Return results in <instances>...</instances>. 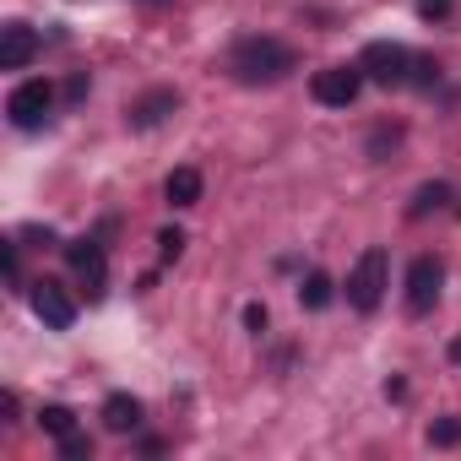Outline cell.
<instances>
[{
  "instance_id": "1",
  "label": "cell",
  "mask_w": 461,
  "mask_h": 461,
  "mask_svg": "<svg viewBox=\"0 0 461 461\" xmlns=\"http://www.w3.org/2000/svg\"><path fill=\"white\" fill-rule=\"evenodd\" d=\"M294 66H299L294 50H288L283 39H267V33H250V39H240L234 50H228V77L245 82V87H272V82H283Z\"/></svg>"
},
{
  "instance_id": "2",
  "label": "cell",
  "mask_w": 461,
  "mask_h": 461,
  "mask_svg": "<svg viewBox=\"0 0 461 461\" xmlns=\"http://www.w3.org/2000/svg\"><path fill=\"white\" fill-rule=\"evenodd\" d=\"M385 283H391V256H385L380 245H369V250L353 261V272H348V304H353L358 315L380 310V299H385Z\"/></svg>"
},
{
  "instance_id": "3",
  "label": "cell",
  "mask_w": 461,
  "mask_h": 461,
  "mask_svg": "<svg viewBox=\"0 0 461 461\" xmlns=\"http://www.w3.org/2000/svg\"><path fill=\"white\" fill-rule=\"evenodd\" d=\"M358 66H364V77H369V82H380V87H407V82H412L418 55H412L407 44L380 39V44H369V50L358 55Z\"/></svg>"
},
{
  "instance_id": "4",
  "label": "cell",
  "mask_w": 461,
  "mask_h": 461,
  "mask_svg": "<svg viewBox=\"0 0 461 461\" xmlns=\"http://www.w3.org/2000/svg\"><path fill=\"white\" fill-rule=\"evenodd\" d=\"M50 109H55V87H50L44 77L17 82V87H12V98H6V114H12V125H17V131H39V125L50 120Z\"/></svg>"
},
{
  "instance_id": "5",
  "label": "cell",
  "mask_w": 461,
  "mask_h": 461,
  "mask_svg": "<svg viewBox=\"0 0 461 461\" xmlns=\"http://www.w3.org/2000/svg\"><path fill=\"white\" fill-rule=\"evenodd\" d=\"M364 66H326V71H315L310 77V98L315 104H326V109H348L358 93H364Z\"/></svg>"
},
{
  "instance_id": "6",
  "label": "cell",
  "mask_w": 461,
  "mask_h": 461,
  "mask_svg": "<svg viewBox=\"0 0 461 461\" xmlns=\"http://www.w3.org/2000/svg\"><path fill=\"white\" fill-rule=\"evenodd\" d=\"M28 299H33V315H39L50 331H71V326H77V299H71L55 277H39V283L28 288Z\"/></svg>"
},
{
  "instance_id": "7",
  "label": "cell",
  "mask_w": 461,
  "mask_h": 461,
  "mask_svg": "<svg viewBox=\"0 0 461 461\" xmlns=\"http://www.w3.org/2000/svg\"><path fill=\"white\" fill-rule=\"evenodd\" d=\"M66 261H71V272L82 277L87 299H104V288H109V261H104V245H98V240H71V245H66Z\"/></svg>"
},
{
  "instance_id": "8",
  "label": "cell",
  "mask_w": 461,
  "mask_h": 461,
  "mask_svg": "<svg viewBox=\"0 0 461 461\" xmlns=\"http://www.w3.org/2000/svg\"><path fill=\"white\" fill-rule=\"evenodd\" d=\"M439 283H445V267H439L434 256H418V261L407 267V310H412V315H429V310L439 304Z\"/></svg>"
},
{
  "instance_id": "9",
  "label": "cell",
  "mask_w": 461,
  "mask_h": 461,
  "mask_svg": "<svg viewBox=\"0 0 461 461\" xmlns=\"http://www.w3.org/2000/svg\"><path fill=\"white\" fill-rule=\"evenodd\" d=\"M39 55V33L28 23H6L0 28V71H28Z\"/></svg>"
},
{
  "instance_id": "10",
  "label": "cell",
  "mask_w": 461,
  "mask_h": 461,
  "mask_svg": "<svg viewBox=\"0 0 461 461\" xmlns=\"http://www.w3.org/2000/svg\"><path fill=\"white\" fill-rule=\"evenodd\" d=\"M201 190H206V179H201V168H174L168 179H163V195H168V206H195L201 201Z\"/></svg>"
},
{
  "instance_id": "11",
  "label": "cell",
  "mask_w": 461,
  "mask_h": 461,
  "mask_svg": "<svg viewBox=\"0 0 461 461\" xmlns=\"http://www.w3.org/2000/svg\"><path fill=\"white\" fill-rule=\"evenodd\" d=\"M141 423V402L136 396H125V391H114L109 402H104V429H114V434H131Z\"/></svg>"
},
{
  "instance_id": "12",
  "label": "cell",
  "mask_w": 461,
  "mask_h": 461,
  "mask_svg": "<svg viewBox=\"0 0 461 461\" xmlns=\"http://www.w3.org/2000/svg\"><path fill=\"white\" fill-rule=\"evenodd\" d=\"M174 109H179V93H174V87H158L152 98H141V104L131 109V125H141V131H147V125H158V120H163V114H174Z\"/></svg>"
},
{
  "instance_id": "13",
  "label": "cell",
  "mask_w": 461,
  "mask_h": 461,
  "mask_svg": "<svg viewBox=\"0 0 461 461\" xmlns=\"http://www.w3.org/2000/svg\"><path fill=\"white\" fill-rule=\"evenodd\" d=\"M39 429L55 434V439H66V434H77V412L60 407V402H50V407H39Z\"/></svg>"
},
{
  "instance_id": "14",
  "label": "cell",
  "mask_w": 461,
  "mask_h": 461,
  "mask_svg": "<svg viewBox=\"0 0 461 461\" xmlns=\"http://www.w3.org/2000/svg\"><path fill=\"white\" fill-rule=\"evenodd\" d=\"M445 201H450V185H445V179H434V185H418V195H412V206H407V212H412V217H429V212H439Z\"/></svg>"
},
{
  "instance_id": "15",
  "label": "cell",
  "mask_w": 461,
  "mask_h": 461,
  "mask_svg": "<svg viewBox=\"0 0 461 461\" xmlns=\"http://www.w3.org/2000/svg\"><path fill=\"white\" fill-rule=\"evenodd\" d=\"M299 304H304V310H326V304H331V277H326V272H310V277L299 283Z\"/></svg>"
},
{
  "instance_id": "16",
  "label": "cell",
  "mask_w": 461,
  "mask_h": 461,
  "mask_svg": "<svg viewBox=\"0 0 461 461\" xmlns=\"http://www.w3.org/2000/svg\"><path fill=\"white\" fill-rule=\"evenodd\" d=\"M429 445H445V450L461 445V418H434L429 423Z\"/></svg>"
},
{
  "instance_id": "17",
  "label": "cell",
  "mask_w": 461,
  "mask_h": 461,
  "mask_svg": "<svg viewBox=\"0 0 461 461\" xmlns=\"http://www.w3.org/2000/svg\"><path fill=\"white\" fill-rule=\"evenodd\" d=\"M179 256H185V228H163V234H158V261L168 267Z\"/></svg>"
},
{
  "instance_id": "18",
  "label": "cell",
  "mask_w": 461,
  "mask_h": 461,
  "mask_svg": "<svg viewBox=\"0 0 461 461\" xmlns=\"http://www.w3.org/2000/svg\"><path fill=\"white\" fill-rule=\"evenodd\" d=\"M0 261H6V283H12V288H23V256H17V245H12V240L0 245Z\"/></svg>"
},
{
  "instance_id": "19",
  "label": "cell",
  "mask_w": 461,
  "mask_h": 461,
  "mask_svg": "<svg viewBox=\"0 0 461 461\" xmlns=\"http://www.w3.org/2000/svg\"><path fill=\"white\" fill-rule=\"evenodd\" d=\"M60 450H66L71 461H87V456H93V439H87V434H66V439H60Z\"/></svg>"
},
{
  "instance_id": "20",
  "label": "cell",
  "mask_w": 461,
  "mask_h": 461,
  "mask_svg": "<svg viewBox=\"0 0 461 461\" xmlns=\"http://www.w3.org/2000/svg\"><path fill=\"white\" fill-rule=\"evenodd\" d=\"M245 326L261 337V331H267V310H261V304H245Z\"/></svg>"
},
{
  "instance_id": "21",
  "label": "cell",
  "mask_w": 461,
  "mask_h": 461,
  "mask_svg": "<svg viewBox=\"0 0 461 461\" xmlns=\"http://www.w3.org/2000/svg\"><path fill=\"white\" fill-rule=\"evenodd\" d=\"M418 12L434 23V17H450V0H418Z\"/></svg>"
},
{
  "instance_id": "22",
  "label": "cell",
  "mask_w": 461,
  "mask_h": 461,
  "mask_svg": "<svg viewBox=\"0 0 461 461\" xmlns=\"http://www.w3.org/2000/svg\"><path fill=\"white\" fill-rule=\"evenodd\" d=\"M450 358H456V364H461V342H450Z\"/></svg>"
},
{
  "instance_id": "23",
  "label": "cell",
  "mask_w": 461,
  "mask_h": 461,
  "mask_svg": "<svg viewBox=\"0 0 461 461\" xmlns=\"http://www.w3.org/2000/svg\"><path fill=\"white\" fill-rule=\"evenodd\" d=\"M152 6H163V0H152Z\"/></svg>"
}]
</instances>
